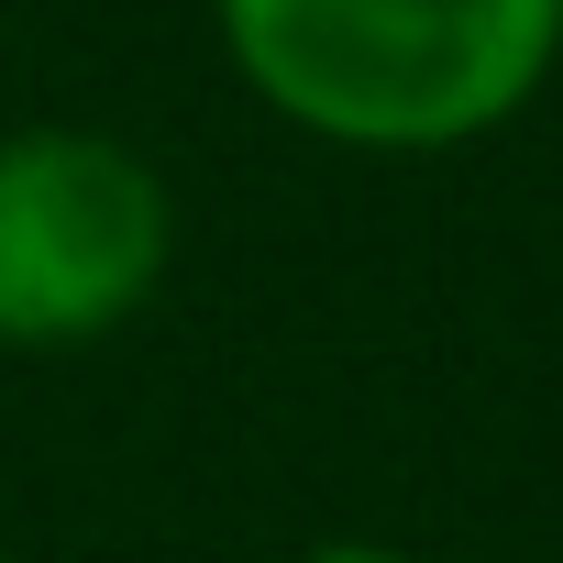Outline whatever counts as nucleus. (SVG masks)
Listing matches in <instances>:
<instances>
[{"label": "nucleus", "mask_w": 563, "mask_h": 563, "mask_svg": "<svg viewBox=\"0 0 563 563\" xmlns=\"http://www.w3.org/2000/svg\"><path fill=\"white\" fill-rule=\"evenodd\" d=\"M210 34L332 155H464L563 67V0H210Z\"/></svg>", "instance_id": "obj_1"}, {"label": "nucleus", "mask_w": 563, "mask_h": 563, "mask_svg": "<svg viewBox=\"0 0 563 563\" xmlns=\"http://www.w3.org/2000/svg\"><path fill=\"white\" fill-rule=\"evenodd\" d=\"M177 265V188L144 144L89 122L0 133V354H89L155 310Z\"/></svg>", "instance_id": "obj_2"}, {"label": "nucleus", "mask_w": 563, "mask_h": 563, "mask_svg": "<svg viewBox=\"0 0 563 563\" xmlns=\"http://www.w3.org/2000/svg\"><path fill=\"white\" fill-rule=\"evenodd\" d=\"M288 563H420V552H398V541H365V530H343V541H310V552H288Z\"/></svg>", "instance_id": "obj_3"}, {"label": "nucleus", "mask_w": 563, "mask_h": 563, "mask_svg": "<svg viewBox=\"0 0 563 563\" xmlns=\"http://www.w3.org/2000/svg\"><path fill=\"white\" fill-rule=\"evenodd\" d=\"M0 563H23V552H0Z\"/></svg>", "instance_id": "obj_4"}]
</instances>
